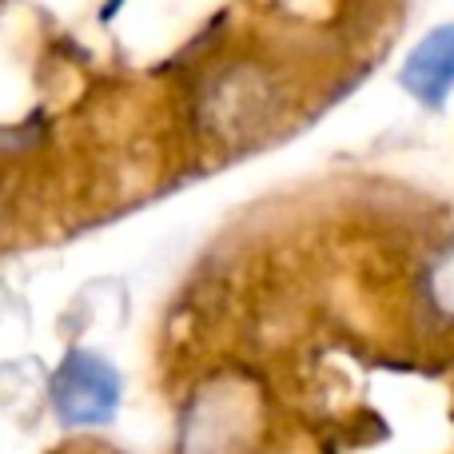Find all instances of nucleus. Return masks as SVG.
I'll return each mask as SVG.
<instances>
[{
  "label": "nucleus",
  "mask_w": 454,
  "mask_h": 454,
  "mask_svg": "<svg viewBox=\"0 0 454 454\" xmlns=\"http://www.w3.org/2000/svg\"><path fill=\"white\" fill-rule=\"evenodd\" d=\"M52 407L68 427L108 423L120 407V375L88 351H72L52 375Z\"/></svg>",
  "instance_id": "f257e3e1"
},
{
  "label": "nucleus",
  "mask_w": 454,
  "mask_h": 454,
  "mask_svg": "<svg viewBox=\"0 0 454 454\" xmlns=\"http://www.w3.org/2000/svg\"><path fill=\"white\" fill-rule=\"evenodd\" d=\"M399 84L427 108H442L454 88V24L427 32L415 48H411L407 64L399 72Z\"/></svg>",
  "instance_id": "f03ea898"
}]
</instances>
